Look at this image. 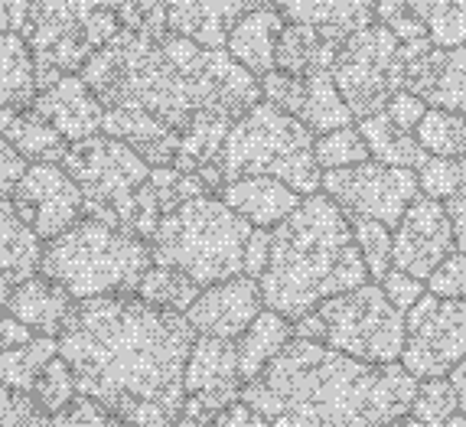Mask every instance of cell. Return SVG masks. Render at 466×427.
Returning a JSON list of instances; mask_svg holds the SVG:
<instances>
[{"label":"cell","mask_w":466,"mask_h":427,"mask_svg":"<svg viewBox=\"0 0 466 427\" xmlns=\"http://www.w3.org/2000/svg\"><path fill=\"white\" fill-rule=\"evenodd\" d=\"M59 356L76 372L78 395L95 398L125 427H173L183 414L189 346L183 313L150 307L134 294L72 303L59 330Z\"/></svg>","instance_id":"1"},{"label":"cell","mask_w":466,"mask_h":427,"mask_svg":"<svg viewBox=\"0 0 466 427\" xmlns=\"http://www.w3.org/2000/svg\"><path fill=\"white\" fill-rule=\"evenodd\" d=\"M78 76L105 108H137L177 137L206 111H222L238 121L261 101L258 76L226 49L199 46L177 33L150 39L117 30L88 56Z\"/></svg>","instance_id":"2"},{"label":"cell","mask_w":466,"mask_h":427,"mask_svg":"<svg viewBox=\"0 0 466 427\" xmlns=\"http://www.w3.org/2000/svg\"><path fill=\"white\" fill-rule=\"evenodd\" d=\"M418 379L404 365H372L317 340H294L241 389L271 427H389L411 412Z\"/></svg>","instance_id":"3"},{"label":"cell","mask_w":466,"mask_h":427,"mask_svg":"<svg viewBox=\"0 0 466 427\" xmlns=\"http://www.w3.org/2000/svg\"><path fill=\"white\" fill-rule=\"evenodd\" d=\"M366 280L369 271L352 239L350 216L317 189L271 229V255L258 284L268 310L297 323L317 303Z\"/></svg>","instance_id":"4"},{"label":"cell","mask_w":466,"mask_h":427,"mask_svg":"<svg viewBox=\"0 0 466 427\" xmlns=\"http://www.w3.org/2000/svg\"><path fill=\"white\" fill-rule=\"evenodd\" d=\"M154 264L150 241L82 216L72 229L43 245L39 274L56 280L72 300L134 294Z\"/></svg>","instance_id":"5"},{"label":"cell","mask_w":466,"mask_h":427,"mask_svg":"<svg viewBox=\"0 0 466 427\" xmlns=\"http://www.w3.org/2000/svg\"><path fill=\"white\" fill-rule=\"evenodd\" d=\"M248 235L251 226L238 212L228 209L218 196L202 193L160 219L150 235V255L157 264H170L199 288H209L241 274Z\"/></svg>","instance_id":"6"},{"label":"cell","mask_w":466,"mask_h":427,"mask_svg":"<svg viewBox=\"0 0 466 427\" xmlns=\"http://www.w3.org/2000/svg\"><path fill=\"white\" fill-rule=\"evenodd\" d=\"M216 164L226 179L271 177L300 196L317 193L323 177L313 157V131L300 117L274 108L265 98L228 127Z\"/></svg>","instance_id":"7"},{"label":"cell","mask_w":466,"mask_h":427,"mask_svg":"<svg viewBox=\"0 0 466 427\" xmlns=\"http://www.w3.org/2000/svg\"><path fill=\"white\" fill-rule=\"evenodd\" d=\"M294 336L317 340L362 362L391 365L404 350V313L385 297L381 284L366 280L346 294L317 303L307 317L297 320Z\"/></svg>","instance_id":"8"},{"label":"cell","mask_w":466,"mask_h":427,"mask_svg":"<svg viewBox=\"0 0 466 427\" xmlns=\"http://www.w3.org/2000/svg\"><path fill=\"white\" fill-rule=\"evenodd\" d=\"M59 164L82 193L88 219L125 229L134 193L150 177V164L137 150L108 134H92L69 144Z\"/></svg>","instance_id":"9"},{"label":"cell","mask_w":466,"mask_h":427,"mask_svg":"<svg viewBox=\"0 0 466 427\" xmlns=\"http://www.w3.org/2000/svg\"><path fill=\"white\" fill-rule=\"evenodd\" d=\"M404 66L408 53L404 43L381 24H369L342 39L329 76L339 88L342 101L350 105L352 117H369L381 111L404 88Z\"/></svg>","instance_id":"10"},{"label":"cell","mask_w":466,"mask_h":427,"mask_svg":"<svg viewBox=\"0 0 466 427\" xmlns=\"http://www.w3.org/2000/svg\"><path fill=\"white\" fill-rule=\"evenodd\" d=\"M466 359V300L437 297L431 290L418 297L404 313L401 365L414 379H443Z\"/></svg>","instance_id":"11"},{"label":"cell","mask_w":466,"mask_h":427,"mask_svg":"<svg viewBox=\"0 0 466 427\" xmlns=\"http://www.w3.org/2000/svg\"><path fill=\"white\" fill-rule=\"evenodd\" d=\"M319 189L339 206L346 216L375 219L381 226L395 229L401 222L404 209L420 193L418 170L408 167H389L379 160L327 170L319 177Z\"/></svg>","instance_id":"12"},{"label":"cell","mask_w":466,"mask_h":427,"mask_svg":"<svg viewBox=\"0 0 466 427\" xmlns=\"http://www.w3.org/2000/svg\"><path fill=\"white\" fill-rule=\"evenodd\" d=\"M20 36L33 53L36 88L53 86L63 76H78L95 53L86 24L69 0H33Z\"/></svg>","instance_id":"13"},{"label":"cell","mask_w":466,"mask_h":427,"mask_svg":"<svg viewBox=\"0 0 466 427\" xmlns=\"http://www.w3.org/2000/svg\"><path fill=\"white\" fill-rule=\"evenodd\" d=\"M187 404L173 427H209L228 404L241 402V375L235 340L196 336L183 372Z\"/></svg>","instance_id":"14"},{"label":"cell","mask_w":466,"mask_h":427,"mask_svg":"<svg viewBox=\"0 0 466 427\" xmlns=\"http://www.w3.org/2000/svg\"><path fill=\"white\" fill-rule=\"evenodd\" d=\"M16 216L43 241L63 235L86 216L82 193L63 170V164H30L10 193Z\"/></svg>","instance_id":"15"},{"label":"cell","mask_w":466,"mask_h":427,"mask_svg":"<svg viewBox=\"0 0 466 427\" xmlns=\"http://www.w3.org/2000/svg\"><path fill=\"white\" fill-rule=\"evenodd\" d=\"M451 251L453 232L443 202L418 193L391 235V268L418 280H428Z\"/></svg>","instance_id":"16"},{"label":"cell","mask_w":466,"mask_h":427,"mask_svg":"<svg viewBox=\"0 0 466 427\" xmlns=\"http://www.w3.org/2000/svg\"><path fill=\"white\" fill-rule=\"evenodd\" d=\"M404 92L418 95L428 108L466 115V46L441 49L431 39L404 43Z\"/></svg>","instance_id":"17"},{"label":"cell","mask_w":466,"mask_h":427,"mask_svg":"<svg viewBox=\"0 0 466 427\" xmlns=\"http://www.w3.org/2000/svg\"><path fill=\"white\" fill-rule=\"evenodd\" d=\"M265 310L261 300V284L248 274L218 280L202 288L199 297L189 303L183 317L189 320L196 336H218V340H238L248 323Z\"/></svg>","instance_id":"18"},{"label":"cell","mask_w":466,"mask_h":427,"mask_svg":"<svg viewBox=\"0 0 466 427\" xmlns=\"http://www.w3.org/2000/svg\"><path fill=\"white\" fill-rule=\"evenodd\" d=\"M30 111L56 127L69 144L101 134V117H105V105L95 98L82 76H63L53 86L39 88Z\"/></svg>","instance_id":"19"},{"label":"cell","mask_w":466,"mask_h":427,"mask_svg":"<svg viewBox=\"0 0 466 427\" xmlns=\"http://www.w3.org/2000/svg\"><path fill=\"white\" fill-rule=\"evenodd\" d=\"M167 30L187 36L199 46L226 49V39L241 16L258 7H271L274 0H164Z\"/></svg>","instance_id":"20"},{"label":"cell","mask_w":466,"mask_h":427,"mask_svg":"<svg viewBox=\"0 0 466 427\" xmlns=\"http://www.w3.org/2000/svg\"><path fill=\"white\" fill-rule=\"evenodd\" d=\"M218 199L238 212L251 229H274L300 206L303 196L271 177H238L218 187Z\"/></svg>","instance_id":"21"},{"label":"cell","mask_w":466,"mask_h":427,"mask_svg":"<svg viewBox=\"0 0 466 427\" xmlns=\"http://www.w3.org/2000/svg\"><path fill=\"white\" fill-rule=\"evenodd\" d=\"M72 303L76 300L56 280H49L46 274H33V278H26L24 284H16L10 290L4 313L26 323L36 336H59Z\"/></svg>","instance_id":"22"},{"label":"cell","mask_w":466,"mask_h":427,"mask_svg":"<svg viewBox=\"0 0 466 427\" xmlns=\"http://www.w3.org/2000/svg\"><path fill=\"white\" fill-rule=\"evenodd\" d=\"M39 258L43 239L16 216L14 202L0 199V307L7 303L16 284L39 274Z\"/></svg>","instance_id":"23"},{"label":"cell","mask_w":466,"mask_h":427,"mask_svg":"<svg viewBox=\"0 0 466 427\" xmlns=\"http://www.w3.org/2000/svg\"><path fill=\"white\" fill-rule=\"evenodd\" d=\"M101 134L125 140L127 147L137 150L150 167H173V160H177V134L137 108H105Z\"/></svg>","instance_id":"24"},{"label":"cell","mask_w":466,"mask_h":427,"mask_svg":"<svg viewBox=\"0 0 466 427\" xmlns=\"http://www.w3.org/2000/svg\"><path fill=\"white\" fill-rule=\"evenodd\" d=\"M288 24H303L327 36L346 39L375 24V0H274Z\"/></svg>","instance_id":"25"},{"label":"cell","mask_w":466,"mask_h":427,"mask_svg":"<svg viewBox=\"0 0 466 427\" xmlns=\"http://www.w3.org/2000/svg\"><path fill=\"white\" fill-rule=\"evenodd\" d=\"M284 30V16L274 7H258L245 14L238 24L232 26L226 39V53L235 63L245 66L251 76H265L274 69V49H278V36Z\"/></svg>","instance_id":"26"},{"label":"cell","mask_w":466,"mask_h":427,"mask_svg":"<svg viewBox=\"0 0 466 427\" xmlns=\"http://www.w3.org/2000/svg\"><path fill=\"white\" fill-rule=\"evenodd\" d=\"M0 137L7 140L26 164H59L69 140L49 127L30 108H0Z\"/></svg>","instance_id":"27"},{"label":"cell","mask_w":466,"mask_h":427,"mask_svg":"<svg viewBox=\"0 0 466 427\" xmlns=\"http://www.w3.org/2000/svg\"><path fill=\"white\" fill-rule=\"evenodd\" d=\"M342 39L327 36V33L313 30L303 24H288L278 36V49H274V69L290 72V76H310V72L329 69L339 53Z\"/></svg>","instance_id":"28"},{"label":"cell","mask_w":466,"mask_h":427,"mask_svg":"<svg viewBox=\"0 0 466 427\" xmlns=\"http://www.w3.org/2000/svg\"><path fill=\"white\" fill-rule=\"evenodd\" d=\"M294 340V323L274 310H261L248 323V330L235 340L238 352V375L241 381H251L288 342Z\"/></svg>","instance_id":"29"},{"label":"cell","mask_w":466,"mask_h":427,"mask_svg":"<svg viewBox=\"0 0 466 427\" xmlns=\"http://www.w3.org/2000/svg\"><path fill=\"white\" fill-rule=\"evenodd\" d=\"M359 134H362L369 144V160H379V164L420 170L431 157L428 150L418 144L414 131L398 127L385 111H375V115L362 117V121H359Z\"/></svg>","instance_id":"30"},{"label":"cell","mask_w":466,"mask_h":427,"mask_svg":"<svg viewBox=\"0 0 466 427\" xmlns=\"http://www.w3.org/2000/svg\"><path fill=\"white\" fill-rule=\"evenodd\" d=\"M36 66L20 33L0 36V108H30L36 98Z\"/></svg>","instance_id":"31"},{"label":"cell","mask_w":466,"mask_h":427,"mask_svg":"<svg viewBox=\"0 0 466 427\" xmlns=\"http://www.w3.org/2000/svg\"><path fill=\"white\" fill-rule=\"evenodd\" d=\"M297 117H300L313 134H327V131H336V127L352 125V111H350V105L342 101L329 69L303 76V105Z\"/></svg>","instance_id":"32"},{"label":"cell","mask_w":466,"mask_h":427,"mask_svg":"<svg viewBox=\"0 0 466 427\" xmlns=\"http://www.w3.org/2000/svg\"><path fill=\"white\" fill-rule=\"evenodd\" d=\"M199 284L193 278H187L183 271L170 268V264H150L144 278H140L134 297H140L150 307H160V310H173V313H187L189 303L199 297Z\"/></svg>","instance_id":"33"},{"label":"cell","mask_w":466,"mask_h":427,"mask_svg":"<svg viewBox=\"0 0 466 427\" xmlns=\"http://www.w3.org/2000/svg\"><path fill=\"white\" fill-rule=\"evenodd\" d=\"M56 356H59V340L56 336H33L24 346L0 350V385L30 395L33 381L43 372V365Z\"/></svg>","instance_id":"34"},{"label":"cell","mask_w":466,"mask_h":427,"mask_svg":"<svg viewBox=\"0 0 466 427\" xmlns=\"http://www.w3.org/2000/svg\"><path fill=\"white\" fill-rule=\"evenodd\" d=\"M414 137L431 157H466V115L428 108L414 127Z\"/></svg>","instance_id":"35"},{"label":"cell","mask_w":466,"mask_h":427,"mask_svg":"<svg viewBox=\"0 0 466 427\" xmlns=\"http://www.w3.org/2000/svg\"><path fill=\"white\" fill-rule=\"evenodd\" d=\"M313 157H317L319 170H342V167L369 160V144L359 134V127L346 125V127H336V131L317 134L313 137Z\"/></svg>","instance_id":"36"},{"label":"cell","mask_w":466,"mask_h":427,"mask_svg":"<svg viewBox=\"0 0 466 427\" xmlns=\"http://www.w3.org/2000/svg\"><path fill=\"white\" fill-rule=\"evenodd\" d=\"M434 0H375V20L401 43L428 39V10Z\"/></svg>","instance_id":"37"},{"label":"cell","mask_w":466,"mask_h":427,"mask_svg":"<svg viewBox=\"0 0 466 427\" xmlns=\"http://www.w3.org/2000/svg\"><path fill=\"white\" fill-rule=\"evenodd\" d=\"M418 189L441 202L466 196V157H428L418 170Z\"/></svg>","instance_id":"38"},{"label":"cell","mask_w":466,"mask_h":427,"mask_svg":"<svg viewBox=\"0 0 466 427\" xmlns=\"http://www.w3.org/2000/svg\"><path fill=\"white\" fill-rule=\"evenodd\" d=\"M76 395H78L76 372H72V365L66 362L63 356L49 359V362L43 365V372L36 375V381H33V389H30V398L46 414H56L59 408H66Z\"/></svg>","instance_id":"39"},{"label":"cell","mask_w":466,"mask_h":427,"mask_svg":"<svg viewBox=\"0 0 466 427\" xmlns=\"http://www.w3.org/2000/svg\"><path fill=\"white\" fill-rule=\"evenodd\" d=\"M414 418L424 427H441L460 412L457 402V389L453 381L443 375V379H420V385L414 389V402H411Z\"/></svg>","instance_id":"40"},{"label":"cell","mask_w":466,"mask_h":427,"mask_svg":"<svg viewBox=\"0 0 466 427\" xmlns=\"http://www.w3.org/2000/svg\"><path fill=\"white\" fill-rule=\"evenodd\" d=\"M350 226L369 278L381 280L391 271V229L375 222V219H356V216H350Z\"/></svg>","instance_id":"41"},{"label":"cell","mask_w":466,"mask_h":427,"mask_svg":"<svg viewBox=\"0 0 466 427\" xmlns=\"http://www.w3.org/2000/svg\"><path fill=\"white\" fill-rule=\"evenodd\" d=\"M150 187H154L157 199H160V209L164 216L177 206H183L193 196L209 193V187L202 183L199 173H183L177 167H150Z\"/></svg>","instance_id":"42"},{"label":"cell","mask_w":466,"mask_h":427,"mask_svg":"<svg viewBox=\"0 0 466 427\" xmlns=\"http://www.w3.org/2000/svg\"><path fill=\"white\" fill-rule=\"evenodd\" d=\"M428 39L441 49L466 46V0H434L431 4Z\"/></svg>","instance_id":"43"},{"label":"cell","mask_w":466,"mask_h":427,"mask_svg":"<svg viewBox=\"0 0 466 427\" xmlns=\"http://www.w3.org/2000/svg\"><path fill=\"white\" fill-rule=\"evenodd\" d=\"M117 24L121 30L140 33V36L160 39L167 30V4L164 0H121L117 4Z\"/></svg>","instance_id":"44"},{"label":"cell","mask_w":466,"mask_h":427,"mask_svg":"<svg viewBox=\"0 0 466 427\" xmlns=\"http://www.w3.org/2000/svg\"><path fill=\"white\" fill-rule=\"evenodd\" d=\"M258 86H261V98L274 108L288 111V115H300V105H303V76H290V72H280L271 69L265 76L258 78Z\"/></svg>","instance_id":"45"},{"label":"cell","mask_w":466,"mask_h":427,"mask_svg":"<svg viewBox=\"0 0 466 427\" xmlns=\"http://www.w3.org/2000/svg\"><path fill=\"white\" fill-rule=\"evenodd\" d=\"M46 427H117L111 412L88 395H76L66 408L49 414Z\"/></svg>","instance_id":"46"},{"label":"cell","mask_w":466,"mask_h":427,"mask_svg":"<svg viewBox=\"0 0 466 427\" xmlns=\"http://www.w3.org/2000/svg\"><path fill=\"white\" fill-rule=\"evenodd\" d=\"M49 414L26 391L0 385V427H46Z\"/></svg>","instance_id":"47"},{"label":"cell","mask_w":466,"mask_h":427,"mask_svg":"<svg viewBox=\"0 0 466 427\" xmlns=\"http://www.w3.org/2000/svg\"><path fill=\"white\" fill-rule=\"evenodd\" d=\"M431 294L466 300V251H451L428 278Z\"/></svg>","instance_id":"48"},{"label":"cell","mask_w":466,"mask_h":427,"mask_svg":"<svg viewBox=\"0 0 466 427\" xmlns=\"http://www.w3.org/2000/svg\"><path fill=\"white\" fill-rule=\"evenodd\" d=\"M381 290H385V297L395 303L398 310L408 313L414 303H418V297L424 294V280H418V278H411V274L391 268V271L381 278Z\"/></svg>","instance_id":"49"},{"label":"cell","mask_w":466,"mask_h":427,"mask_svg":"<svg viewBox=\"0 0 466 427\" xmlns=\"http://www.w3.org/2000/svg\"><path fill=\"white\" fill-rule=\"evenodd\" d=\"M385 115L395 121L398 127H404V131H414L418 127V121L424 117V111H428V105L418 98V95H411V92H398V95H391V101L385 105Z\"/></svg>","instance_id":"50"},{"label":"cell","mask_w":466,"mask_h":427,"mask_svg":"<svg viewBox=\"0 0 466 427\" xmlns=\"http://www.w3.org/2000/svg\"><path fill=\"white\" fill-rule=\"evenodd\" d=\"M268 255H271V229H251L248 241H245V258H241V271L248 278H261L268 264Z\"/></svg>","instance_id":"51"},{"label":"cell","mask_w":466,"mask_h":427,"mask_svg":"<svg viewBox=\"0 0 466 427\" xmlns=\"http://www.w3.org/2000/svg\"><path fill=\"white\" fill-rule=\"evenodd\" d=\"M26 167H30V164H26L24 157L16 154L7 140L0 137V199H10V193H14V187H16V179L24 177Z\"/></svg>","instance_id":"52"},{"label":"cell","mask_w":466,"mask_h":427,"mask_svg":"<svg viewBox=\"0 0 466 427\" xmlns=\"http://www.w3.org/2000/svg\"><path fill=\"white\" fill-rule=\"evenodd\" d=\"M209 427H271V424H268L258 412H251L245 402H235V404H228L226 412L218 414Z\"/></svg>","instance_id":"53"},{"label":"cell","mask_w":466,"mask_h":427,"mask_svg":"<svg viewBox=\"0 0 466 427\" xmlns=\"http://www.w3.org/2000/svg\"><path fill=\"white\" fill-rule=\"evenodd\" d=\"M33 0H0V36L4 33H20L26 24Z\"/></svg>","instance_id":"54"},{"label":"cell","mask_w":466,"mask_h":427,"mask_svg":"<svg viewBox=\"0 0 466 427\" xmlns=\"http://www.w3.org/2000/svg\"><path fill=\"white\" fill-rule=\"evenodd\" d=\"M33 330L26 323H20L10 313H0V350H14V346H24V342L33 340Z\"/></svg>","instance_id":"55"},{"label":"cell","mask_w":466,"mask_h":427,"mask_svg":"<svg viewBox=\"0 0 466 427\" xmlns=\"http://www.w3.org/2000/svg\"><path fill=\"white\" fill-rule=\"evenodd\" d=\"M443 209L451 216V232H453V251H466V196L447 199Z\"/></svg>","instance_id":"56"},{"label":"cell","mask_w":466,"mask_h":427,"mask_svg":"<svg viewBox=\"0 0 466 427\" xmlns=\"http://www.w3.org/2000/svg\"><path fill=\"white\" fill-rule=\"evenodd\" d=\"M447 379L453 381V389H457V402H460V412L466 414V359L463 362L457 365V369H453L451 375H447Z\"/></svg>","instance_id":"57"},{"label":"cell","mask_w":466,"mask_h":427,"mask_svg":"<svg viewBox=\"0 0 466 427\" xmlns=\"http://www.w3.org/2000/svg\"><path fill=\"white\" fill-rule=\"evenodd\" d=\"M76 14H92V10H117L121 0H69Z\"/></svg>","instance_id":"58"},{"label":"cell","mask_w":466,"mask_h":427,"mask_svg":"<svg viewBox=\"0 0 466 427\" xmlns=\"http://www.w3.org/2000/svg\"><path fill=\"white\" fill-rule=\"evenodd\" d=\"M389 427H424V424H420V421H418V418H408V414H404V418L391 421V424H389Z\"/></svg>","instance_id":"59"},{"label":"cell","mask_w":466,"mask_h":427,"mask_svg":"<svg viewBox=\"0 0 466 427\" xmlns=\"http://www.w3.org/2000/svg\"><path fill=\"white\" fill-rule=\"evenodd\" d=\"M441 427H466V414H463V412H457L451 421H447V424H441Z\"/></svg>","instance_id":"60"},{"label":"cell","mask_w":466,"mask_h":427,"mask_svg":"<svg viewBox=\"0 0 466 427\" xmlns=\"http://www.w3.org/2000/svg\"><path fill=\"white\" fill-rule=\"evenodd\" d=\"M0 313H4V307H0Z\"/></svg>","instance_id":"61"}]
</instances>
